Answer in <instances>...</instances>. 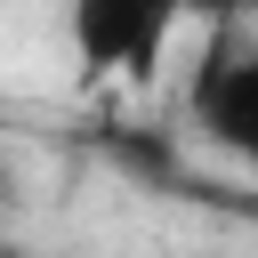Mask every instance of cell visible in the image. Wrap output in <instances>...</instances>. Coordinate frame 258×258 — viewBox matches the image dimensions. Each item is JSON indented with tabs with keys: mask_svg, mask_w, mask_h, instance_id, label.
Instances as JSON below:
<instances>
[{
	"mask_svg": "<svg viewBox=\"0 0 258 258\" xmlns=\"http://www.w3.org/2000/svg\"><path fill=\"white\" fill-rule=\"evenodd\" d=\"M177 24H185V0H73L64 8L73 56L97 81H153Z\"/></svg>",
	"mask_w": 258,
	"mask_h": 258,
	"instance_id": "cell-1",
	"label": "cell"
},
{
	"mask_svg": "<svg viewBox=\"0 0 258 258\" xmlns=\"http://www.w3.org/2000/svg\"><path fill=\"white\" fill-rule=\"evenodd\" d=\"M194 121H202V137L218 153L258 161V40L250 32L218 24V40H210V56L194 73Z\"/></svg>",
	"mask_w": 258,
	"mask_h": 258,
	"instance_id": "cell-2",
	"label": "cell"
},
{
	"mask_svg": "<svg viewBox=\"0 0 258 258\" xmlns=\"http://www.w3.org/2000/svg\"><path fill=\"white\" fill-rule=\"evenodd\" d=\"M242 226H258V194H250V202H242Z\"/></svg>",
	"mask_w": 258,
	"mask_h": 258,
	"instance_id": "cell-3",
	"label": "cell"
},
{
	"mask_svg": "<svg viewBox=\"0 0 258 258\" xmlns=\"http://www.w3.org/2000/svg\"><path fill=\"white\" fill-rule=\"evenodd\" d=\"M0 194H8V161H0Z\"/></svg>",
	"mask_w": 258,
	"mask_h": 258,
	"instance_id": "cell-4",
	"label": "cell"
}]
</instances>
